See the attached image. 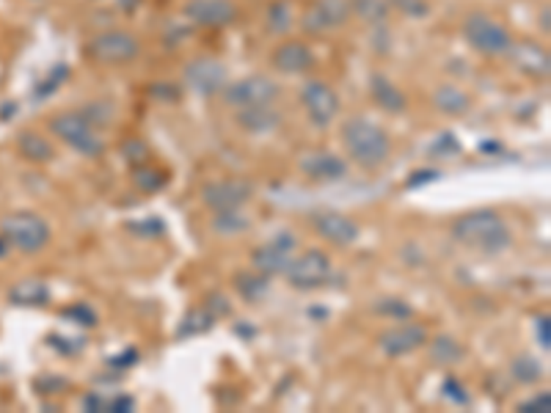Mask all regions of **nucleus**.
<instances>
[{
	"instance_id": "obj_2",
	"label": "nucleus",
	"mask_w": 551,
	"mask_h": 413,
	"mask_svg": "<svg viewBox=\"0 0 551 413\" xmlns=\"http://www.w3.org/2000/svg\"><path fill=\"white\" fill-rule=\"evenodd\" d=\"M342 141L348 155L361 166V168H381L389 155H392V144L389 135L370 119H350L342 127Z\"/></svg>"
},
{
	"instance_id": "obj_8",
	"label": "nucleus",
	"mask_w": 551,
	"mask_h": 413,
	"mask_svg": "<svg viewBox=\"0 0 551 413\" xmlns=\"http://www.w3.org/2000/svg\"><path fill=\"white\" fill-rule=\"evenodd\" d=\"M295 251H298V240L290 232H279L273 240L262 243L251 254V265H254L257 273H262V275H267V279H270V275L287 273V267L295 259Z\"/></svg>"
},
{
	"instance_id": "obj_37",
	"label": "nucleus",
	"mask_w": 551,
	"mask_h": 413,
	"mask_svg": "<svg viewBox=\"0 0 551 413\" xmlns=\"http://www.w3.org/2000/svg\"><path fill=\"white\" fill-rule=\"evenodd\" d=\"M444 397L447 400H452L455 405H469V391L464 389V383L461 381H457V378H447L444 381Z\"/></svg>"
},
{
	"instance_id": "obj_24",
	"label": "nucleus",
	"mask_w": 551,
	"mask_h": 413,
	"mask_svg": "<svg viewBox=\"0 0 551 413\" xmlns=\"http://www.w3.org/2000/svg\"><path fill=\"white\" fill-rule=\"evenodd\" d=\"M17 147H20L23 157H28L31 163H48L56 155V149L48 141H44L41 135H36V132H23L17 138Z\"/></svg>"
},
{
	"instance_id": "obj_31",
	"label": "nucleus",
	"mask_w": 551,
	"mask_h": 413,
	"mask_svg": "<svg viewBox=\"0 0 551 413\" xmlns=\"http://www.w3.org/2000/svg\"><path fill=\"white\" fill-rule=\"evenodd\" d=\"M510 373L519 383H537L543 378V364L532 355H519L510 364Z\"/></svg>"
},
{
	"instance_id": "obj_36",
	"label": "nucleus",
	"mask_w": 551,
	"mask_h": 413,
	"mask_svg": "<svg viewBox=\"0 0 551 413\" xmlns=\"http://www.w3.org/2000/svg\"><path fill=\"white\" fill-rule=\"evenodd\" d=\"M64 317H72L75 323H80V326H86V328H95V326H97V314H95V309L86 306V303H77V306L67 309Z\"/></svg>"
},
{
	"instance_id": "obj_22",
	"label": "nucleus",
	"mask_w": 551,
	"mask_h": 413,
	"mask_svg": "<svg viewBox=\"0 0 551 413\" xmlns=\"http://www.w3.org/2000/svg\"><path fill=\"white\" fill-rule=\"evenodd\" d=\"M464 358H466V350L457 339H452L447 334H438V337L430 339V361L436 366H455V364H461Z\"/></svg>"
},
{
	"instance_id": "obj_13",
	"label": "nucleus",
	"mask_w": 551,
	"mask_h": 413,
	"mask_svg": "<svg viewBox=\"0 0 551 413\" xmlns=\"http://www.w3.org/2000/svg\"><path fill=\"white\" fill-rule=\"evenodd\" d=\"M378 345L389 358H400V355H408L413 350L425 347L428 345V331L422 326H417V323H408V319H402V326L389 328V331L381 334Z\"/></svg>"
},
{
	"instance_id": "obj_23",
	"label": "nucleus",
	"mask_w": 551,
	"mask_h": 413,
	"mask_svg": "<svg viewBox=\"0 0 551 413\" xmlns=\"http://www.w3.org/2000/svg\"><path fill=\"white\" fill-rule=\"evenodd\" d=\"M436 108L447 116H464L469 108H472V100L464 88H457V85H441L436 91V97H433Z\"/></svg>"
},
{
	"instance_id": "obj_21",
	"label": "nucleus",
	"mask_w": 551,
	"mask_h": 413,
	"mask_svg": "<svg viewBox=\"0 0 551 413\" xmlns=\"http://www.w3.org/2000/svg\"><path fill=\"white\" fill-rule=\"evenodd\" d=\"M9 301L14 306H48L50 303V287L41 279H23L9 290Z\"/></svg>"
},
{
	"instance_id": "obj_17",
	"label": "nucleus",
	"mask_w": 551,
	"mask_h": 413,
	"mask_svg": "<svg viewBox=\"0 0 551 413\" xmlns=\"http://www.w3.org/2000/svg\"><path fill=\"white\" fill-rule=\"evenodd\" d=\"M270 61L285 75H303L314 67V53L306 48L303 41H285L273 50Z\"/></svg>"
},
{
	"instance_id": "obj_1",
	"label": "nucleus",
	"mask_w": 551,
	"mask_h": 413,
	"mask_svg": "<svg viewBox=\"0 0 551 413\" xmlns=\"http://www.w3.org/2000/svg\"><path fill=\"white\" fill-rule=\"evenodd\" d=\"M452 240L472 251L496 256L513 243L510 226L496 210H472L452 220Z\"/></svg>"
},
{
	"instance_id": "obj_41",
	"label": "nucleus",
	"mask_w": 551,
	"mask_h": 413,
	"mask_svg": "<svg viewBox=\"0 0 551 413\" xmlns=\"http://www.w3.org/2000/svg\"><path fill=\"white\" fill-rule=\"evenodd\" d=\"M135 358H138V353H135V350H127V355H116V358H111L108 366H113V370H124V364H130V361H135Z\"/></svg>"
},
{
	"instance_id": "obj_42",
	"label": "nucleus",
	"mask_w": 551,
	"mask_h": 413,
	"mask_svg": "<svg viewBox=\"0 0 551 413\" xmlns=\"http://www.w3.org/2000/svg\"><path fill=\"white\" fill-rule=\"evenodd\" d=\"M9 251H12V246L6 243V238H4V235H0V259H4V256H6Z\"/></svg>"
},
{
	"instance_id": "obj_39",
	"label": "nucleus",
	"mask_w": 551,
	"mask_h": 413,
	"mask_svg": "<svg viewBox=\"0 0 551 413\" xmlns=\"http://www.w3.org/2000/svg\"><path fill=\"white\" fill-rule=\"evenodd\" d=\"M441 174L438 171H430V168H422V171H417V174H411L408 179H405V188H411V191H417V188H422V185H428V182H436Z\"/></svg>"
},
{
	"instance_id": "obj_11",
	"label": "nucleus",
	"mask_w": 551,
	"mask_h": 413,
	"mask_svg": "<svg viewBox=\"0 0 551 413\" xmlns=\"http://www.w3.org/2000/svg\"><path fill=\"white\" fill-rule=\"evenodd\" d=\"M301 103H303V108H306L314 127H329L339 113L337 91L323 80H309L303 85V91H301Z\"/></svg>"
},
{
	"instance_id": "obj_19",
	"label": "nucleus",
	"mask_w": 551,
	"mask_h": 413,
	"mask_svg": "<svg viewBox=\"0 0 551 413\" xmlns=\"http://www.w3.org/2000/svg\"><path fill=\"white\" fill-rule=\"evenodd\" d=\"M370 91H373V100H375L386 113H402V111L408 108V100H405L402 91H400L386 75H381V72L373 75Z\"/></svg>"
},
{
	"instance_id": "obj_38",
	"label": "nucleus",
	"mask_w": 551,
	"mask_h": 413,
	"mask_svg": "<svg viewBox=\"0 0 551 413\" xmlns=\"http://www.w3.org/2000/svg\"><path fill=\"white\" fill-rule=\"evenodd\" d=\"M433 155H444V157H449V155H461V144H457V138L455 135H449V132H444L438 141L433 144V149H430Z\"/></svg>"
},
{
	"instance_id": "obj_16",
	"label": "nucleus",
	"mask_w": 551,
	"mask_h": 413,
	"mask_svg": "<svg viewBox=\"0 0 551 413\" xmlns=\"http://www.w3.org/2000/svg\"><path fill=\"white\" fill-rule=\"evenodd\" d=\"M350 14H353L350 0H317V4L309 9V14L303 17V25H306V31L339 28L348 22Z\"/></svg>"
},
{
	"instance_id": "obj_29",
	"label": "nucleus",
	"mask_w": 551,
	"mask_h": 413,
	"mask_svg": "<svg viewBox=\"0 0 551 413\" xmlns=\"http://www.w3.org/2000/svg\"><path fill=\"white\" fill-rule=\"evenodd\" d=\"M132 182H135V188L138 191H147V193H158L166 182H168V176L160 171V168H152V166H135L132 168Z\"/></svg>"
},
{
	"instance_id": "obj_9",
	"label": "nucleus",
	"mask_w": 551,
	"mask_h": 413,
	"mask_svg": "<svg viewBox=\"0 0 551 413\" xmlns=\"http://www.w3.org/2000/svg\"><path fill=\"white\" fill-rule=\"evenodd\" d=\"M254 196V185L248 179H240V176H229V179H215V182H207L204 191H202V202L221 212V210H240L246 202H251Z\"/></svg>"
},
{
	"instance_id": "obj_6",
	"label": "nucleus",
	"mask_w": 551,
	"mask_h": 413,
	"mask_svg": "<svg viewBox=\"0 0 551 413\" xmlns=\"http://www.w3.org/2000/svg\"><path fill=\"white\" fill-rule=\"evenodd\" d=\"M285 275H287V284L293 290H301V292L317 290L331 279V259L326 251L312 248V251L295 256Z\"/></svg>"
},
{
	"instance_id": "obj_33",
	"label": "nucleus",
	"mask_w": 551,
	"mask_h": 413,
	"mask_svg": "<svg viewBox=\"0 0 551 413\" xmlns=\"http://www.w3.org/2000/svg\"><path fill=\"white\" fill-rule=\"evenodd\" d=\"M375 311L384 314V317H389V319H397V323H402V319H411V317H413V309H411L405 301H400V298H384V301H378V303H375Z\"/></svg>"
},
{
	"instance_id": "obj_12",
	"label": "nucleus",
	"mask_w": 551,
	"mask_h": 413,
	"mask_svg": "<svg viewBox=\"0 0 551 413\" xmlns=\"http://www.w3.org/2000/svg\"><path fill=\"white\" fill-rule=\"evenodd\" d=\"M312 226L320 238L339 246V248H348L361 238V226L350 215L337 212V210H317L312 215Z\"/></svg>"
},
{
	"instance_id": "obj_28",
	"label": "nucleus",
	"mask_w": 551,
	"mask_h": 413,
	"mask_svg": "<svg viewBox=\"0 0 551 413\" xmlns=\"http://www.w3.org/2000/svg\"><path fill=\"white\" fill-rule=\"evenodd\" d=\"M235 287H238V292L248 303H257V301H262L267 295V275H262V273H240Z\"/></svg>"
},
{
	"instance_id": "obj_26",
	"label": "nucleus",
	"mask_w": 551,
	"mask_h": 413,
	"mask_svg": "<svg viewBox=\"0 0 551 413\" xmlns=\"http://www.w3.org/2000/svg\"><path fill=\"white\" fill-rule=\"evenodd\" d=\"M215 323V314L210 311V306H202V309H194L185 314V319H182V326L176 331L179 339H185V337H196V334H204L210 331Z\"/></svg>"
},
{
	"instance_id": "obj_35",
	"label": "nucleus",
	"mask_w": 551,
	"mask_h": 413,
	"mask_svg": "<svg viewBox=\"0 0 551 413\" xmlns=\"http://www.w3.org/2000/svg\"><path fill=\"white\" fill-rule=\"evenodd\" d=\"M516 410H521V413H548L551 410V394L548 391H537L529 400L519 402Z\"/></svg>"
},
{
	"instance_id": "obj_7",
	"label": "nucleus",
	"mask_w": 551,
	"mask_h": 413,
	"mask_svg": "<svg viewBox=\"0 0 551 413\" xmlns=\"http://www.w3.org/2000/svg\"><path fill=\"white\" fill-rule=\"evenodd\" d=\"M279 97V85L262 75H251L243 80H235L223 88V100L229 108H259V105H273Z\"/></svg>"
},
{
	"instance_id": "obj_32",
	"label": "nucleus",
	"mask_w": 551,
	"mask_h": 413,
	"mask_svg": "<svg viewBox=\"0 0 551 413\" xmlns=\"http://www.w3.org/2000/svg\"><path fill=\"white\" fill-rule=\"evenodd\" d=\"M353 14H358L366 22H384L389 14V4L386 0H350Z\"/></svg>"
},
{
	"instance_id": "obj_18",
	"label": "nucleus",
	"mask_w": 551,
	"mask_h": 413,
	"mask_svg": "<svg viewBox=\"0 0 551 413\" xmlns=\"http://www.w3.org/2000/svg\"><path fill=\"white\" fill-rule=\"evenodd\" d=\"M301 171L314 182H337L348 174V163L334 152H312L301 157Z\"/></svg>"
},
{
	"instance_id": "obj_5",
	"label": "nucleus",
	"mask_w": 551,
	"mask_h": 413,
	"mask_svg": "<svg viewBox=\"0 0 551 413\" xmlns=\"http://www.w3.org/2000/svg\"><path fill=\"white\" fill-rule=\"evenodd\" d=\"M464 36L472 48L483 56H504L513 50V39L508 28L485 14H472L464 22Z\"/></svg>"
},
{
	"instance_id": "obj_30",
	"label": "nucleus",
	"mask_w": 551,
	"mask_h": 413,
	"mask_svg": "<svg viewBox=\"0 0 551 413\" xmlns=\"http://www.w3.org/2000/svg\"><path fill=\"white\" fill-rule=\"evenodd\" d=\"M293 22H295V14H293L290 0H276V4H270V9H267V28L270 31L287 33Z\"/></svg>"
},
{
	"instance_id": "obj_34",
	"label": "nucleus",
	"mask_w": 551,
	"mask_h": 413,
	"mask_svg": "<svg viewBox=\"0 0 551 413\" xmlns=\"http://www.w3.org/2000/svg\"><path fill=\"white\" fill-rule=\"evenodd\" d=\"M394 9H400L405 17H413V20H422L430 14V4L428 0H389Z\"/></svg>"
},
{
	"instance_id": "obj_14",
	"label": "nucleus",
	"mask_w": 551,
	"mask_h": 413,
	"mask_svg": "<svg viewBox=\"0 0 551 413\" xmlns=\"http://www.w3.org/2000/svg\"><path fill=\"white\" fill-rule=\"evenodd\" d=\"M188 20L204 28H223L238 20V6L232 0H188Z\"/></svg>"
},
{
	"instance_id": "obj_27",
	"label": "nucleus",
	"mask_w": 551,
	"mask_h": 413,
	"mask_svg": "<svg viewBox=\"0 0 551 413\" xmlns=\"http://www.w3.org/2000/svg\"><path fill=\"white\" fill-rule=\"evenodd\" d=\"M251 226V220L240 212V210H221V212H215V218H212V229L218 235H243L246 229Z\"/></svg>"
},
{
	"instance_id": "obj_40",
	"label": "nucleus",
	"mask_w": 551,
	"mask_h": 413,
	"mask_svg": "<svg viewBox=\"0 0 551 413\" xmlns=\"http://www.w3.org/2000/svg\"><path fill=\"white\" fill-rule=\"evenodd\" d=\"M535 334H537V342L543 350H551V323H548V314L537 317L535 319Z\"/></svg>"
},
{
	"instance_id": "obj_3",
	"label": "nucleus",
	"mask_w": 551,
	"mask_h": 413,
	"mask_svg": "<svg viewBox=\"0 0 551 413\" xmlns=\"http://www.w3.org/2000/svg\"><path fill=\"white\" fill-rule=\"evenodd\" d=\"M0 235L6 238V243L12 248H17L23 254H39L50 246L53 229L41 215H36L31 210H17L0 220Z\"/></svg>"
},
{
	"instance_id": "obj_10",
	"label": "nucleus",
	"mask_w": 551,
	"mask_h": 413,
	"mask_svg": "<svg viewBox=\"0 0 551 413\" xmlns=\"http://www.w3.org/2000/svg\"><path fill=\"white\" fill-rule=\"evenodd\" d=\"M138 39L127 31H105L91 39L88 53L100 64H130L138 58Z\"/></svg>"
},
{
	"instance_id": "obj_25",
	"label": "nucleus",
	"mask_w": 551,
	"mask_h": 413,
	"mask_svg": "<svg viewBox=\"0 0 551 413\" xmlns=\"http://www.w3.org/2000/svg\"><path fill=\"white\" fill-rule=\"evenodd\" d=\"M516 64L535 75V77H546L548 75V53L535 48V44H521V48L516 50Z\"/></svg>"
},
{
	"instance_id": "obj_4",
	"label": "nucleus",
	"mask_w": 551,
	"mask_h": 413,
	"mask_svg": "<svg viewBox=\"0 0 551 413\" xmlns=\"http://www.w3.org/2000/svg\"><path fill=\"white\" fill-rule=\"evenodd\" d=\"M50 132L56 138H61L64 144H69L75 152H80L83 157H103L105 155V144L103 138L95 132V124L88 121L86 113L77 111H67L50 119Z\"/></svg>"
},
{
	"instance_id": "obj_20",
	"label": "nucleus",
	"mask_w": 551,
	"mask_h": 413,
	"mask_svg": "<svg viewBox=\"0 0 551 413\" xmlns=\"http://www.w3.org/2000/svg\"><path fill=\"white\" fill-rule=\"evenodd\" d=\"M238 124H240V130H246L251 135H265V132H273L276 127L282 124V116L273 111V105L243 108L238 113Z\"/></svg>"
},
{
	"instance_id": "obj_15",
	"label": "nucleus",
	"mask_w": 551,
	"mask_h": 413,
	"mask_svg": "<svg viewBox=\"0 0 551 413\" xmlns=\"http://www.w3.org/2000/svg\"><path fill=\"white\" fill-rule=\"evenodd\" d=\"M185 80L199 94H215V91L226 88V67L212 58H196L188 64Z\"/></svg>"
}]
</instances>
